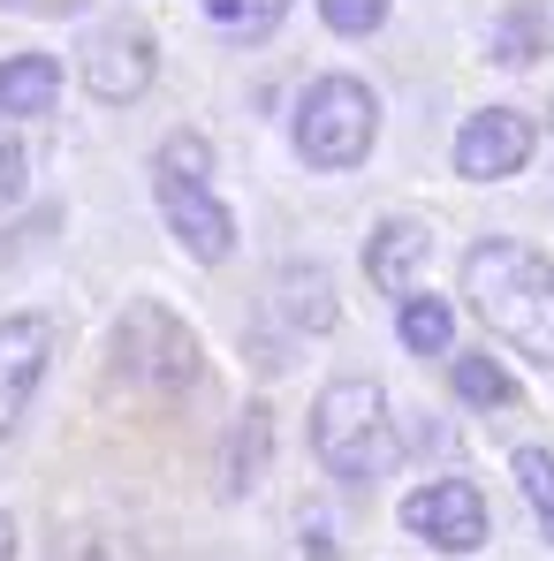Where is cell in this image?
Instances as JSON below:
<instances>
[{
	"label": "cell",
	"mask_w": 554,
	"mask_h": 561,
	"mask_svg": "<svg viewBox=\"0 0 554 561\" xmlns=\"http://www.w3.org/2000/svg\"><path fill=\"white\" fill-rule=\"evenodd\" d=\"M403 531L441 547V554H478L486 547V501L471 478H433L403 501Z\"/></svg>",
	"instance_id": "obj_7"
},
{
	"label": "cell",
	"mask_w": 554,
	"mask_h": 561,
	"mask_svg": "<svg viewBox=\"0 0 554 561\" xmlns=\"http://www.w3.org/2000/svg\"><path fill=\"white\" fill-rule=\"evenodd\" d=\"M61 99V61L54 54H8L0 61V122H31Z\"/></svg>",
	"instance_id": "obj_11"
},
{
	"label": "cell",
	"mask_w": 554,
	"mask_h": 561,
	"mask_svg": "<svg viewBox=\"0 0 554 561\" xmlns=\"http://www.w3.org/2000/svg\"><path fill=\"white\" fill-rule=\"evenodd\" d=\"M312 456L342 485H372L395 470V410L372 379H335L312 402Z\"/></svg>",
	"instance_id": "obj_3"
},
{
	"label": "cell",
	"mask_w": 554,
	"mask_h": 561,
	"mask_svg": "<svg viewBox=\"0 0 554 561\" xmlns=\"http://www.w3.org/2000/svg\"><path fill=\"white\" fill-rule=\"evenodd\" d=\"M23 168H31V160H23V137L0 122V205H15V197H23Z\"/></svg>",
	"instance_id": "obj_21"
},
{
	"label": "cell",
	"mask_w": 554,
	"mask_h": 561,
	"mask_svg": "<svg viewBox=\"0 0 554 561\" xmlns=\"http://www.w3.org/2000/svg\"><path fill=\"white\" fill-rule=\"evenodd\" d=\"M46 357H54V334H46V319H0V440L23 425V402L38 394V379H46Z\"/></svg>",
	"instance_id": "obj_9"
},
{
	"label": "cell",
	"mask_w": 554,
	"mask_h": 561,
	"mask_svg": "<svg viewBox=\"0 0 554 561\" xmlns=\"http://www.w3.org/2000/svg\"><path fill=\"white\" fill-rule=\"evenodd\" d=\"M267 304H274V319H289L296 334H327L335 327V280L319 274V266H289Z\"/></svg>",
	"instance_id": "obj_13"
},
{
	"label": "cell",
	"mask_w": 554,
	"mask_h": 561,
	"mask_svg": "<svg viewBox=\"0 0 554 561\" xmlns=\"http://www.w3.org/2000/svg\"><path fill=\"white\" fill-rule=\"evenodd\" d=\"M395 334H403V350L410 357H441L449 350V334H456V311L441 304V296H403V311H395Z\"/></svg>",
	"instance_id": "obj_16"
},
{
	"label": "cell",
	"mask_w": 554,
	"mask_h": 561,
	"mask_svg": "<svg viewBox=\"0 0 554 561\" xmlns=\"http://www.w3.org/2000/svg\"><path fill=\"white\" fill-rule=\"evenodd\" d=\"M152 69H160V46H152V31L137 15H106L92 38H84V84L106 106H129V99L152 84Z\"/></svg>",
	"instance_id": "obj_6"
},
{
	"label": "cell",
	"mask_w": 554,
	"mask_h": 561,
	"mask_svg": "<svg viewBox=\"0 0 554 561\" xmlns=\"http://www.w3.org/2000/svg\"><path fill=\"white\" fill-rule=\"evenodd\" d=\"M456 394L478 402V410H501V402H517V379L501 373L494 357H456Z\"/></svg>",
	"instance_id": "obj_18"
},
{
	"label": "cell",
	"mask_w": 554,
	"mask_h": 561,
	"mask_svg": "<svg viewBox=\"0 0 554 561\" xmlns=\"http://www.w3.org/2000/svg\"><path fill=\"white\" fill-rule=\"evenodd\" d=\"M547 0H517V15H501L494 23V61L501 69H532L540 54H547Z\"/></svg>",
	"instance_id": "obj_15"
},
{
	"label": "cell",
	"mask_w": 554,
	"mask_h": 561,
	"mask_svg": "<svg viewBox=\"0 0 554 561\" xmlns=\"http://www.w3.org/2000/svg\"><path fill=\"white\" fill-rule=\"evenodd\" d=\"M281 561H342V547H335V531H296V547Z\"/></svg>",
	"instance_id": "obj_22"
},
{
	"label": "cell",
	"mask_w": 554,
	"mask_h": 561,
	"mask_svg": "<svg viewBox=\"0 0 554 561\" xmlns=\"http://www.w3.org/2000/svg\"><path fill=\"white\" fill-rule=\"evenodd\" d=\"M509 478L524 485V501H532V516H540V531H547V547H554V456L547 448H517Z\"/></svg>",
	"instance_id": "obj_17"
},
{
	"label": "cell",
	"mask_w": 554,
	"mask_h": 561,
	"mask_svg": "<svg viewBox=\"0 0 554 561\" xmlns=\"http://www.w3.org/2000/svg\"><path fill=\"white\" fill-rule=\"evenodd\" d=\"M426 266V228L418 220H380L365 243V274L372 288H395V296H410V280Z\"/></svg>",
	"instance_id": "obj_12"
},
{
	"label": "cell",
	"mask_w": 554,
	"mask_h": 561,
	"mask_svg": "<svg viewBox=\"0 0 554 561\" xmlns=\"http://www.w3.org/2000/svg\"><path fill=\"white\" fill-rule=\"evenodd\" d=\"M289 129H296L304 168H319V175H350V168L372 152V137H380V99H372L358 77H319V84H304Z\"/></svg>",
	"instance_id": "obj_4"
},
{
	"label": "cell",
	"mask_w": 554,
	"mask_h": 561,
	"mask_svg": "<svg viewBox=\"0 0 554 561\" xmlns=\"http://www.w3.org/2000/svg\"><path fill=\"white\" fill-rule=\"evenodd\" d=\"M197 8H205L221 31H236V38H267V31L281 23V8H289V0H197Z\"/></svg>",
	"instance_id": "obj_19"
},
{
	"label": "cell",
	"mask_w": 554,
	"mask_h": 561,
	"mask_svg": "<svg viewBox=\"0 0 554 561\" xmlns=\"http://www.w3.org/2000/svg\"><path fill=\"white\" fill-rule=\"evenodd\" d=\"M54 561H145V547H137V531H129L122 516L84 508V516H61V531H54Z\"/></svg>",
	"instance_id": "obj_10"
},
{
	"label": "cell",
	"mask_w": 554,
	"mask_h": 561,
	"mask_svg": "<svg viewBox=\"0 0 554 561\" xmlns=\"http://www.w3.org/2000/svg\"><path fill=\"white\" fill-rule=\"evenodd\" d=\"M152 197H160V220L176 228V243H183L190 259L221 266V259L236 251V220H228V205L213 197V145H205L197 129H176V137L152 152Z\"/></svg>",
	"instance_id": "obj_2"
},
{
	"label": "cell",
	"mask_w": 554,
	"mask_h": 561,
	"mask_svg": "<svg viewBox=\"0 0 554 561\" xmlns=\"http://www.w3.org/2000/svg\"><path fill=\"white\" fill-rule=\"evenodd\" d=\"M463 304L532 365H554V266L532 243L486 236L463 251Z\"/></svg>",
	"instance_id": "obj_1"
},
{
	"label": "cell",
	"mask_w": 554,
	"mask_h": 561,
	"mask_svg": "<svg viewBox=\"0 0 554 561\" xmlns=\"http://www.w3.org/2000/svg\"><path fill=\"white\" fill-rule=\"evenodd\" d=\"M0 561H15V524L0 516Z\"/></svg>",
	"instance_id": "obj_23"
},
{
	"label": "cell",
	"mask_w": 554,
	"mask_h": 561,
	"mask_svg": "<svg viewBox=\"0 0 554 561\" xmlns=\"http://www.w3.org/2000/svg\"><path fill=\"white\" fill-rule=\"evenodd\" d=\"M114 379L145 394H190L205 379V350L168 304H129L114 327Z\"/></svg>",
	"instance_id": "obj_5"
},
{
	"label": "cell",
	"mask_w": 554,
	"mask_h": 561,
	"mask_svg": "<svg viewBox=\"0 0 554 561\" xmlns=\"http://www.w3.org/2000/svg\"><path fill=\"white\" fill-rule=\"evenodd\" d=\"M319 15H327V31H342V38H372V31L387 23V0H319Z\"/></svg>",
	"instance_id": "obj_20"
},
{
	"label": "cell",
	"mask_w": 554,
	"mask_h": 561,
	"mask_svg": "<svg viewBox=\"0 0 554 561\" xmlns=\"http://www.w3.org/2000/svg\"><path fill=\"white\" fill-rule=\"evenodd\" d=\"M532 145H540V122H532V114H517V106H478L456 129V175L463 183H501V175H517V168L532 160Z\"/></svg>",
	"instance_id": "obj_8"
},
{
	"label": "cell",
	"mask_w": 554,
	"mask_h": 561,
	"mask_svg": "<svg viewBox=\"0 0 554 561\" xmlns=\"http://www.w3.org/2000/svg\"><path fill=\"white\" fill-rule=\"evenodd\" d=\"M267 456H274V417L251 402V410L236 417V433H228V456H221V493H228V501H244V493L259 485Z\"/></svg>",
	"instance_id": "obj_14"
}]
</instances>
